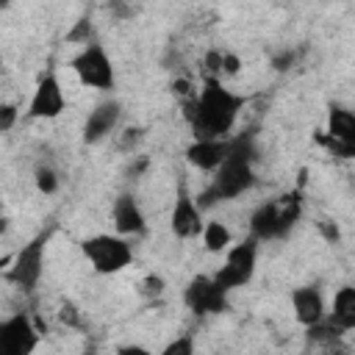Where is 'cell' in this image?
Returning a JSON list of instances; mask_svg holds the SVG:
<instances>
[{
  "label": "cell",
  "instance_id": "obj_27",
  "mask_svg": "<svg viewBox=\"0 0 355 355\" xmlns=\"http://www.w3.org/2000/svg\"><path fill=\"white\" fill-rule=\"evenodd\" d=\"M139 291H141L144 297H161V294H164V277H161V275H147V277L141 280Z\"/></svg>",
  "mask_w": 355,
  "mask_h": 355
},
{
  "label": "cell",
  "instance_id": "obj_25",
  "mask_svg": "<svg viewBox=\"0 0 355 355\" xmlns=\"http://www.w3.org/2000/svg\"><path fill=\"white\" fill-rule=\"evenodd\" d=\"M191 352H194L191 336H180V338H175L164 347V355H191Z\"/></svg>",
  "mask_w": 355,
  "mask_h": 355
},
{
  "label": "cell",
  "instance_id": "obj_3",
  "mask_svg": "<svg viewBox=\"0 0 355 355\" xmlns=\"http://www.w3.org/2000/svg\"><path fill=\"white\" fill-rule=\"evenodd\" d=\"M302 216V194L300 191H288L277 200H266L261 202L252 214H250V236H255L258 241H277L286 239L294 225Z\"/></svg>",
  "mask_w": 355,
  "mask_h": 355
},
{
  "label": "cell",
  "instance_id": "obj_12",
  "mask_svg": "<svg viewBox=\"0 0 355 355\" xmlns=\"http://www.w3.org/2000/svg\"><path fill=\"white\" fill-rule=\"evenodd\" d=\"M205 227L202 219V208L197 202V197H191L189 191H180L175 197L172 214H169V230L175 239H197Z\"/></svg>",
  "mask_w": 355,
  "mask_h": 355
},
{
  "label": "cell",
  "instance_id": "obj_23",
  "mask_svg": "<svg viewBox=\"0 0 355 355\" xmlns=\"http://www.w3.org/2000/svg\"><path fill=\"white\" fill-rule=\"evenodd\" d=\"M114 19H130L136 14V0H105Z\"/></svg>",
  "mask_w": 355,
  "mask_h": 355
},
{
  "label": "cell",
  "instance_id": "obj_11",
  "mask_svg": "<svg viewBox=\"0 0 355 355\" xmlns=\"http://www.w3.org/2000/svg\"><path fill=\"white\" fill-rule=\"evenodd\" d=\"M36 344H39V330L25 311L11 313L8 319L0 322V349L6 355H28L36 349Z\"/></svg>",
  "mask_w": 355,
  "mask_h": 355
},
{
  "label": "cell",
  "instance_id": "obj_14",
  "mask_svg": "<svg viewBox=\"0 0 355 355\" xmlns=\"http://www.w3.org/2000/svg\"><path fill=\"white\" fill-rule=\"evenodd\" d=\"M233 150V136L227 139H194L186 147V161L191 166H197L200 172H214L216 166H222V161L230 155Z\"/></svg>",
  "mask_w": 355,
  "mask_h": 355
},
{
  "label": "cell",
  "instance_id": "obj_17",
  "mask_svg": "<svg viewBox=\"0 0 355 355\" xmlns=\"http://www.w3.org/2000/svg\"><path fill=\"white\" fill-rule=\"evenodd\" d=\"M327 316H330L344 333H352V330H355V286H341V288H336L333 305H330Z\"/></svg>",
  "mask_w": 355,
  "mask_h": 355
},
{
  "label": "cell",
  "instance_id": "obj_22",
  "mask_svg": "<svg viewBox=\"0 0 355 355\" xmlns=\"http://www.w3.org/2000/svg\"><path fill=\"white\" fill-rule=\"evenodd\" d=\"M55 316H58V322H61L64 327H69V330H78V327H83V316H80V308H78L72 300H64V302L58 305Z\"/></svg>",
  "mask_w": 355,
  "mask_h": 355
},
{
  "label": "cell",
  "instance_id": "obj_26",
  "mask_svg": "<svg viewBox=\"0 0 355 355\" xmlns=\"http://www.w3.org/2000/svg\"><path fill=\"white\" fill-rule=\"evenodd\" d=\"M17 116H19V108L14 103H3L0 105V130L8 133L14 125H17Z\"/></svg>",
  "mask_w": 355,
  "mask_h": 355
},
{
  "label": "cell",
  "instance_id": "obj_31",
  "mask_svg": "<svg viewBox=\"0 0 355 355\" xmlns=\"http://www.w3.org/2000/svg\"><path fill=\"white\" fill-rule=\"evenodd\" d=\"M0 6H3V8H8V6H11V0H0Z\"/></svg>",
  "mask_w": 355,
  "mask_h": 355
},
{
  "label": "cell",
  "instance_id": "obj_24",
  "mask_svg": "<svg viewBox=\"0 0 355 355\" xmlns=\"http://www.w3.org/2000/svg\"><path fill=\"white\" fill-rule=\"evenodd\" d=\"M139 141H141V128H125L119 133V150L122 153H133L139 147Z\"/></svg>",
  "mask_w": 355,
  "mask_h": 355
},
{
  "label": "cell",
  "instance_id": "obj_5",
  "mask_svg": "<svg viewBox=\"0 0 355 355\" xmlns=\"http://www.w3.org/2000/svg\"><path fill=\"white\" fill-rule=\"evenodd\" d=\"M50 236H53V227L39 230L33 239H28V241L14 252V258H11L8 269H6V280H8L14 288L31 294V291L39 286V280H42V275H44V252H47Z\"/></svg>",
  "mask_w": 355,
  "mask_h": 355
},
{
  "label": "cell",
  "instance_id": "obj_1",
  "mask_svg": "<svg viewBox=\"0 0 355 355\" xmlns=\"http://www.w3.org/2000/svg\"><path fill=\"white\" fill-rule=\"evenodd\" d=\"M244 105H247V97L227 89L216 75H205L197 94L180 103L183 119L189 122L194 139H227Z\"/></svg>",
  "mask_w": 355,
  "mask_h": 355
},
{
  "label": "cell",
  "instance_id": "obj_28",
  "mask_svg": "<svg viewBox=\"0 0 355 355\" xmlns=\"http://www.w3.org/2000/svg\"><path fill=\"white\" fill-rule=\"evenodd\" d=\"M241 69V58L230 50H222V78H233Z\"/></svg>",
  "mask_w": 355,
  "mask_h": 355
},
{
  "label": "cell",
  "instance_id": "obj_19",
  "mask_svg": "<svg viewBox=\"0 0 355 355\" xmlns=\"http://www.w3.org/2000/svg\"><path fill=\"white\" fill-rule=\"evenodd\" d=\"M305 336H308V344L330 349V347H338L344 330H341L330 316H324V319H319L316 324H308V327H305Z\"/></svg>",
  "mask_w": 355,
  "mask_h": 355
},
{
  "label": "cell",
  "instance_id": "obj_13",
  "mask_svg": "<svg viewBox=\"0 0 355 355\" xmlns=\"http://www.w3.org/2000/svg\"><path fill=\"white\" fill-rule=\"evenodd\" d=\"M119 116H122V105H119L116 100H103V103H97V105L89 111L86 122H83V141H86V144H100L103 139H108V136L116 130Z\"/></svg>",
  "mask_w": 355,
  "mask_h": 355
},
{
  "label": "cell",
  "instance_id": "obj_21",
  "mask_svg": "<svg viewBox=\"0 0 355 355\" xmlns=\"http://www.w3.org/2000/svg\"><path fill=\"white\" fill-rule=\"evenodd\" d=\"M64 42H67V44H80V47H86V44L97 42V31H94L92 17H89V14H83V17H80L69 31H67Z\"/></svg>",
  "mask_w": 355,
  "mask_h": 355
},
{
  "label": "cell",
  "instance_id": "obj_10",
  "mask_svg": "<svg viewBox=\"0 0 355 355\" xmlns=\"http://www.w3.org/2000/svg\"><path fill=\"white\" fill-rule=\"evenodd\" d=\"M64 111H67V94H64L61 80L55 72H44L33 86L25 116L28 119H55Z\"/></svg>",
  "mask_w": 355,
  "mask_h": 355
},
{
  "label": "cell",
  "instance_id": "obj_8",
  "mask_svg": "<svg viewBox=\"0 0 355 355\" xmlns=\"http://www.w3.org/2000/svg\"><path fill=\"white\" fill-rule=\"evenodd\" d=\"M316 141L336 158H355V111L333 105L327 111V125L316 136Z\"/></svg>",
  "mask_w": 355,
  "mask_h": 355
},
{
  "label": "cell",
  "instance_id": "obj_18",
  "mask_svg": "<svg viewBox=\"0 0 355 355\" xmlns=\"http://www.w3.org/2000/svg\"><path fill=\"white\" fill-rule=\"evenodd\" d=\"M200 239H202V247L208 252H216V255H222L233 244V233L222 219H208L202 233H200Z\"/></svg>",
  "mask_w": 355,
  "mask_h": 355
},
{
  "label": "cell",
  "instance_id": "obj_30",
  "mask_svg": "<svg viewBox=\"0 0 355 355\" xmlns=\"http://www.w3.org/2000/svg\"><path fill=\"white\" fill-rule=\"evenodd\" d=\"M319 230L324 233V239H327V241H336V239H338V227H336L333 222H327V219H322V222H319Z\"/></svg>",
  "mask_w": 355,
  "mask_h": 355
},
{
  "label": "cell",
  "instance_id": "obj_2",
  "mask_svg": "<svg viewBox=\"0 0 355 355\" xmlns=\"http://www.w3.org/2000/svg\"><path fill=\"white\" fill-rule=\"evenodd\" d=\"M255 136L252 133H239L233 136V150L230 155L222 161V166H216L211 172V180L208 186L197 194V202L200 208H214L219 202H227V200H236L241 194H247L252 186H255Z\"/></svg>",
  "mask_w": 355,
  "mask_h": 355
},
{
  "label": "cell",
  "instance_id": "obj_4",
  "mask_svg": "<svg viewBox=\"0 0 355 355\" xmlns=\"http://www.w3.org/2000/svg\"><path fill=\"white\" fill-rule=\"evenodd\" d=\"M80 252L97 275H116L133 263V244L122 233H94L80 241Z\"/></svg>",
  "mask_w": 355,
  "mask_h": 355
},
{
  "label": "cell",
  "instance_id": "obj_29",
  "mask_svg": "<svg viewBox=\"0 0 355 355\" xmlns=\"http://www.w3.org/2000/svg\"><path fill=\"white\" fill-rule=\"evenodd\" d=\"M291 64H294V53H291V50H283L280 55H275V58H272V67H275L277 72H283V69H288Z\"/></svg>",
  "mask_w": 355,
  "mask_h": 355
},
{
  "label": "cell",
  "instance_id": "obj_9",
  "mask_svg": "<svg viewBox=\"0 0 355 355\" xmlns=\"http://www.w3.org/2000/svg\"><path fill=\"white\" fill-rule=\"evenodd\" d=\"M227 294L214 275H194L183 288V305L197 316H216L230 308Z\"/></svg>",
  "mask_w": 355,
  "mask_h": 355
},
{
  "label": "cell",
  "instance_id": "obj_20",
  "mask_svg": "<svg viewBox=\"0 0 355 355\" xmlns=\"http://www.w3.org/2000/svg\"><path fill=\"white\" fill-rule=\"evenodd\" d=\"M33 183H36V189L42 194H55L58 186H61V178H58V172H55V166L50 161H39L33 166Z\"/></svg>",
  "mask_w": 355,
  "mask_h": 355
},
{
  "label": "cell",
  "instance_id": "obj_32",
  "mask_svg": "<svg viewBox=\"0 0 355 355\" xmlns=\"http://www.w3.org/2000/svg\"><path fill=\"white\" fill-rule=\"evenodd\" d=\"M352 186H355V180H352Z\"/></svg>",
  "mask_w": 355,
  "mask_h": 355
},
{
  "label": "cell",
  "instance_id": "obj_16",
  "mask_svg": "<svg viewBox=\"0 0 355 355\" xmlns=\"http://www.w3.org/2000/svg\"><path fill=\"white\" fill-rule=\"evenodd\" d=\"M291 311H294V319L302 327L316 324L319 319H324L327 311H324V297H322L319 286H311V283L308 286H297L291 291Z\"/></svg>",
  "mask_w": 355,
  "mask_h": 355
},
{
  "label": "cell",
  "instance_id": "obj_15",
  "mask_svg": "<svg viewBox=\"0 0 355 355\" xmlns=\"http://www.w3.org/2000/svg\"><path fill=\"white\" fill-rule=\"evenodd\" d=\"M111 222H114V230L122 233V236H141L147 233V216L139 205V200L130 194V191H122L114 205H111Z\"/></svg>",
  "mask_w": 355,
  "mask_h": 355
},
{
  "label": "cell",
  "instance_id": "obj_6",
  "mask_svg": "<svg viewBox=\"0 0 355 355\" xmlns=\"http://www.w3.org/2000/svg\"><path fill=\"white\" fill-rule=\"evenodd\" d=\"M258 239L255 236H247L236 244H230L225 250V261L222 266L214 272L216 283L225 288V291H236V288H244L252 277H255V266H258Z\"/></svg>",
  "mask_w": 355,
  "mask_h": 355
},
{
  "label": "cell",
  "instance_id": "obj_7",
  "mask_svg": "<svg viewBox=\"0 0 355 355\" xmlns=\"http://www.w3.org/2000/svg\"><path fill=\"white\" fill-rule=\"evenodd\" d=\"M75 78L89 86V89H97V92H111L114 83H116V69H114V61L111 55L105 53V47L100 42H92L86 47H80L72 61H69Z\"/></svg>",
  "mask_w": 355,
  "mask_h": 355
}]
</instances>
